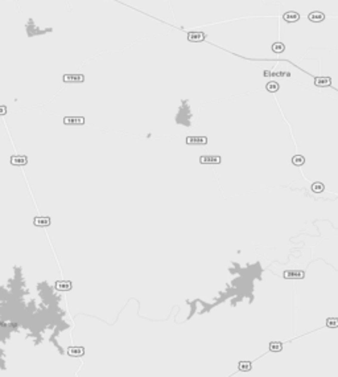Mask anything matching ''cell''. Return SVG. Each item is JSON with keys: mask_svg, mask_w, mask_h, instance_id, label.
Instances as JSON below:
<instances>
[{"mask_svg": "<svg viewBox=\"0 0 338 377\" xmlns=\"http://www.w3.org/2000/svg\"><path fill=\"white\" fill-rule=\"evenodd\" d=\"M206 39V35L202 32H189L188 35V40L192 42H201Z\"/></svg>", "mask_w": 338, "mask_h": 377, "instance_id": "obj_1", "label": "cell"}, {"mask_svg": "<svg viewBox=\"0 0 338 377\" xmlns=\"http://www.w3.org/2000/svg\"><path fill=\"white\" fill-rule=\"evenodd\" d=\"M199 163H202V164H219L221 156H201V158H199Z\"/></svg>", "mask_w": 338, "mask_h": 377, "instance_id": "obj_2", "label": "cell"}, {"mask_svg": "<svg viewBox=\"0 0 338 377\" xmlns=\"http://www.w3.org/2000/svg\"><path fill=\"white\" fill-rule=\"evenodd\" d=\"M188 144H206L207 138L206 136H189L186 138Z\"/></svg>", "mask_w": 338, "mask_h": 377, "instance_id": "obj_3", "label": "cell"}, {"mask_svg": "<svg viewBox=\"0 0 338 377\" xmlns=\"http://www.w3.org/2000/svg\"><path fill=\"white\" fill-rule=\"evenodd\" d=\"M73 284L70 281H57L56 282V289L58 291H69L72 290Z\"/></svg>", "mask_w": 338, "mask_h": 377, "instance_id": "obj_4", "label": "cell"}, {"mask_svg": "<svg viewBox=\"0 0 338 377\" xmlns=\"http://www.w3.org/2000/svg\"><path fill=\"white\" fill-rule=\"evenodd\" d=\"M50 218L49 217H35L33 218V224L36 226H49L50 225Z\"/></svg>", "mask_w": 338, "mask_h": 377, "instance_id": "obj_5", "label": "cell"}, {"mask_svg": "<svg viewBox=\"0 0 338 377\" xmlns=\"http://www.w3.org/2000/svg\"><path fill=\"white\" fill-rule=\"evenodd\" d=\"M28 163L27 156H12L11 158V164L13 165H25Z\"/></svg>", "mask_w": 338, "mask_h": 377, "instance_id": "obj_6", "label": "cell"}, {"mask_svg": "<svg viewBox=\"0 0 338 377\" xmlns=\"http://www.w3.org/2000/svg\"><path fill=\"white\" fill-rule=\"evenodd\" d=\"M67 353H69L70 356L79 357V356H82V355L85 353V349L82 347H70L69 349H67Z\"/></svg>", "mask_w": 338, "mask_h": 377, "instance_id": "obj_7", "label": "cell"}, {"mask_svg": "<svg viewBox=\"0 0 338 377\" xmlns=\"http://www.w3.org/2000/svg\"><path fill=\"white\" fill-rule=\"evenodd\" d=\"M300 19V15L297 13V12H287V13H284V20L287 21V23H294V21H297Z\"/></svg>", "mask_w": 338, "mask_h": 377, "instance_id": "obj_8", "label": "cell"}, {"mask_svg": "<svg viewBox=\"0 0 338 377\" xmlns=\"http://www.w3.org/2000/svg\"><path fill=\"white\" fill-rule=\"evenodd\" d=\"M325 19V15L322 12H312L309 13V20L313 21V23H320Z\"/></svg>", "mask_w": 338, "mask_h": 377, "instance_id": "obj_9", "label": "cell"}, {"mask_svg": "<svg viewBox=\"0 0 338 377\" xmlns=\"http://www.w3.org/2000/svg\"><path fill=\"white\" fill-rule=\"evenodd\" d=\"M285 278H304V271H285Z\"/></svg>", "mask_w": 338, "mask_h": 377, "instance_id": "obj_10", "label": "cell"}, {"mask_svg": "<svg viewBox=\"0 0 338 377\" xmlns=\"http://www.w3.org/2000/svg\"><path fill=\"white\" fill-rule=\"evenodd\" d=\"M314 84L317 86H329L330 85V78H316L314 79Z\"/></svg>", "mask_w": 338, "mask_h": 377, "instance_id": "obj_11", "label": "cell"}, {"mask_svg": "<svg viewBox=\"0 0 338 377\" xmlns=\"http://www.w3.org/2000/svg\"><path fill=\"white\" fill-rule=\"evenodd\" d=\"M281 348H283L281 343H279V341H272V343H269V351H271V352H280Z\"/></svg>", "mask_w": 338, "mask_h": 377, "instance_id": "obj_12", "label": "cell"}, {"mask_svg": "<svg viewBox=\"0 0 338 377\" xmlns=\"http://www.w3.org/2000/svg\"><path fill=\"white\" fill-rule=\"evenodd\" d=\"M250 369H251L250 361H241V363H239V370H241V372H248Z\"/></svg>", "mask_w": 338, "mask_h": 377, "instance_id": "obj_13", "label": "cell"}, {"mask_svg": "<svg viewBox=\"0 0 338 377\" xmlns=\"http://www.w3.org/2000/svg\"><path fill=\"white\" fill-rule=\"evenodd\" d=\"M85 122L83 118H65V123L70 124V123H75V124H82Z\"/></svg>", "mask_w": 338, "mask_h": 377, "instance_id": "obj_14", "label": "cell"}, {"mask_svg": "<svg viewBox=\"0 0 338 377\" xmlns=\"http://www.w3.org/2000/svg\"><path fill=\"white\" fill-rule=\"evenodd\" d=\"M63 81H66V82H70V81L81 82V81H83V76H65V77H63Z\"/></svg>", "mask_w": 338, "mask_h": 377, "instance_id": "obj_15", "label": "cell"}, {"mask_svg": "<svg viewBox=\"0 0 338 377\" xmlns=\"http://www.w3.org/2000/svg\"><path fill=\"white\" fill-rule=\"evenodd\" d=\"M284 49H285V47L283 42H275V44L272 45V50L275 52V53H281V52H284Z\"/></svg>", "mask_w": 338, "mask_h": 377, "instance_id": "obj_16", "label": "cell"}, {"mask_svg": "<svg viewBox=\"0 0 338 377\" xmlns=\"http://www.w3.org/2000/svg\"><path fill=\"white\" fill-rule=\"evenodd\" d=\"M304 161H305V159H304V156H301V155H296L292 158V163L294 165H303Z\"/></svg>", "mask_w": 338, "mask_h": 377, "instance_id": "obj_17", "label": "cell"}, {"mask_svg": "<svg viewBox=\"0 0 338 377\" xmlns=\"http://www.w3.org/2000/svg\"><path fill=\"white\" fill-rule=\"evenodd\" d=\"M277 89H279V85L276 84V82H268V84H267V90L271 91V93L277 91Z\"/></svg>", "mask_w": 338, "mask_h": 377, "instance_id": "obj_18", "label": "cell"}, {"mask_svg": "<svg viewBox=\"0 0 338 377\" xmlns=\"http://www.w3.org/2000/svg\"><path fill=\"white\" fill-rule=\"evenodd\" d=\"M312 189L314 192H321V191H324V184H321V183H314L312 185Z\"/></svg>", "mask_w": 338, "mask_h": 377, "instance_id": "obj_19", "label": "cell"}, {"mask_svg": "<svg viewBox=\"0 0 338 377\" xmlns=\"http://www.w3.org/2000/svg\"><path fill=\"white\" fill-rule=\"evenodd\" d=\"M326 323H328V327H338V319H336V318L334 319H331V318L328 319Z\"/></svg>", "mask_w": 338, "mask_h": 377, "instance_id": "obj_20", "label": "cell"}]
</instances>
